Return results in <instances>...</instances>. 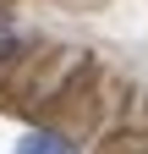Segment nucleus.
<instances>
[{"instance_id": "f257e3e1", "label": "nucleus", "mask_w": 148, "mask_h": 154, "mask_svg": "<svg viewBox=\"0 0 148 154\" xmlns=\"http://www.w3.org/2000/svg\"><path fill=\"white\" fill-rule=\"evenodd\" d=\"M16 154H77V149H71V138H61V132H28V138L16 143Z\"/></svg>"}, {"instance_id": "f03ea898", "label": "nucleus", "mask_w": 148, "mask_h": 154, "mask_svg": "<svg viewBox=\"0 0 148 154\" xmlns=\"http://www.w3.org/2000/svg\"><path fill=\"white\" fill-rule=\"evenodd\" d=\"M11 50H16V28H11V22H0V61H6Z\"/></svg>"}]
</instances>
